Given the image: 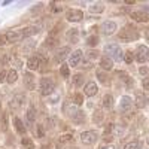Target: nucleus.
I'll use <instances>...</instances> for the list:
<instances>
[{"instance_id": "nucleus-31", "label": "nucleus", "mask_w": 149, "mask_h": 149, "mask_svg": "<svg viewBox=\"0 0 149 149\" xmlns=\"http://www.w3.org/2000/svg\"><path fill=\"white\" fill-rule=\"evenodd\" d=\"M22 102H24V95H22V94H17V95L14 97V100H12V104H14L15 107H18V106L22 104Z\"/></svg>"}, {"instance_id": "nucleus-42", "label": "nucleus", "mask_w": 149, "mask_h": 149, "mask_svg": "<svg viewBox=\"0 0 149 149\" xmlns=\"http://www.w3.org/2000/svg\"><path fill=\"white\" fill-rule=\"evenodd\" d=\"M143 90H146V91H149V78H146V79H143Z\"/></svg>"}, {"instance_id": "nucleus-44", "label": "nucleus", "mask_w": 149, "mask_h": 149, "mask_svg": "<svg viewBox=\"0 0 149 149\" xmlns=\"http://www.w3.org/2000/svg\"><path fill=\"white\" fill-rule=\"evenodd\" d=\"M102 149H115L112 145H107V146H104V148H102Z\"/></svg>"}, {"instance_id": "nucleus-40", "label": "nucleus", "mask_w": 149, "mask_h": 149, "mask_svg": "<svg viewBox=\"0 0 149 149\" xmlns=\"http://www.w3.org/2000/svg\"><path fill=\"white\" fill-rule=\"evenodd\" d=\"M37 136H39V137H43V136H45V133H43V127H42V124H39V125H37Z\"/></svg>"}, {"instance_id": "nucleus-43", "label": "nucleus", "mask_w": 149, "mask_h": 149, "mask_svg": "<svg viewBox=\"0 0 149 149\" xmlns=\"http://www.w3.org/2000/svg\"><path fill=\"white\" fill-rule=\"evenodd\" d=\"M112 130H113V124H109V125L106 127V131H104V133H106V134H110Z\"/></svg>"}, {"instance_id": "nucleus-34", "label": "nucleus", "mask_w": 149, "mask_h": 149, "mask_svg": "<svg viewBox=\"0 0 149 149\" xmlns=\"http://www.w3.org/2000/svg\"><path fill=\"white\" fill-rule=\"evenodd\" d=\"M31 46H34V40H27V42H24V45H22V52H29L30 49H31Z\"/></svg>"}, {"instance_id": "nucleus-1", "label": "nucleus", "mask_w": 149, "mask_h": 149, "mask_svg": "<svg viewBox=\"0 0 149 149\" xmlns=\"http://www.w3.org/2000/svg\"><path fill=\"white\" fill-rule=\"evenodd\" d=\"M118 37H119V40L121 42H134V40H137L139 39V33L136 31L133 27H125V29H122L121 31H119V34H118Z\"/></svg>"}, {"instance_id": "nucleus-22", "label": "nucleus", "mask_w": 149, "mask_h": 149, "mask_svg": "<svg viewBox=\"0 0 149 149\" xmlns=\"http://www.w3.org/2000/svg\"><path fill=\"white\" fill-rule=\"evenodd\" d=\"M72 119H73L74 124H82V122L85 121V113H84L81 109H78V110L72 115Z\"/></svg>"}, {"instance_id": "nucleus-39", "label": "nucleus", "mask_w": 149, "mask_h": 149, "mask_svg": "<svg viewBox=\"0 0 149 149\" xmlns=\"http://www.w3.org/2000/svg\"><path fill=\"white\" fill-rule=\"evenodd\" d=\"M8 43V39H6V34H0V46H5Z\"/></svg>"}, {"instance_id": "nucleus-7", "label": "nucleus", "mask_w": 149, "mask_h": 149, "mask_svg": "<svg viewBox=\"0 0 149 149\" xmlns=\"http://www.w3.org/2000/svg\"><path fill=\"white\" fill-rule=\"evenodd\" d=\"M82 57H84V52L81 51V49H78V51H73L69 57V61H67V64L70 67H78L79 63L82 61Z\"/></svg>"}, {"instance_id": "nucleus-2", "label": "nucleus", "mask_w": 149, "mask_h": 149, "mask_svg": "<svg viewBox=\"0 0 149 149\" xmlns=\"http://www.w3.org/2000/svg\"><path fill=\"white\" fill-rule=\"evenodd\" d=\"M39 88H40V94L46 97V95H49L54 91L55 84H54V81L51 78H42L40 82H39Z\"/></svg>"}, {"instance_id": "nucleus-17", "label": "nucleus", "mask_w": 149, "mask_h": 149, "mask_svg": "<svg viewBox=\"0 0 149 149\" xmlns=\"http://www.w3.org/2000/svg\"><path fill=\"white\" fill-rule=\"evenodd\" d=\"M112 67H113V60H112L110 57H103L100 60V69L107 72V70H112Z\"/></svg>"}, {"instance_id": "nucleus-32", "label": "nucleus", "mask_w": 149, "mask_h": 149, "mask_svg": "<svg viewBox=\"0 0 149 149\" xmlns=\"http://www.w3.org/2000/svg\"><path fill=\"white\" fill-rule=\"evenodd\" d=\"M60 73H61V76H63V78H67L69 76V64L67 63H63V64H61V67H60Z\"/></svg>"}, {"instance_id": "nucleus-21", "label": "nucleus", "mask_w": 149, "mask_h": 149, "mask_svg": "<svg viewBox=\"0 0 149 149\" xmlns=\"http://www.w3.org/2000/svg\"><path fill=\"white\" fill-rule=\"evenodd\" d=\"M103 107L106 110H110L112 107H113V95L112 94H106L103 97Z\"/></svg>"}, {"instance_id": "nucleus-38", "label": "nucleus", "mask_w": 149, "mask_h": 149, "mask_svg": "<svg viewBox=\"0 0 149 149\" xmlns=\"http://www.w3.org/2000/svg\"><path fill=\"white\" fill-rule=\"evenodd\" d=\"M8 63H9V57L8 55H2V57H0V64H2V66H5Z\"/></svg>"}, {"instance_id": "nucleus-28", "label": "nucleus", "mask_w": 149, "mask_h": 149, "mask_svg": "<svg viewBox=\"0 0 149 149\" xmlns=\"http://www.w3.org/2000/svg\"><path fill=\"white\" fill-rule=\"evenodd\" d=\"M84 81H85V76L82 73H76L73 76V79H72V84L74 85V86H81L82 84H84Z\"/></svg>"}, {"instance_id": "nucleus-12", "label": "nucleus", "mask_w": 149, "mask_h": 149, "mask_svg": "<svg viewBox=\"0 0 149 149\" xmlns=\"http://www.w3.org/2000/svg\"><path fill=\"white\" fill-rule=\"evenodd\" d=\"M102 31L106 34V36H110V34H113L116 31V22L115 21H104L102 24Z\"/></svg>"}, {"instance_id": "nucleus-23", "label": "nucleus", "mask_w": 149, "mask_h": 149, "mask_svg": "<svg viewBox=\"0 0 149 149\" xmlns=\"http://www.w3.org/2000/svg\"><path fill=\"white\" fill-rule=\"evenodd\" d=\"M103 119H104V116H103V110H95L94 112V115H93V122L95 124V125H102L103 124Z\"/></svg>"}, {"instance_id": "nucleus-37", "label": "nucleus", "mask_w": 149, "mask_h": 149, "mask_svg": "<svg viewBox=\"0 0 149 149\" xmlns=\"http://www.w3.org/2000/svg\"><path fill=\"white\" fill-rule=\"evenodd\" d=\"M139 73L142 74V76H148V74H149V69L146 66H142V67H139Z\"/></svg>"}, {"instance_id": "nucleus-24", "label": "nucleus", "mask_w": 149, "mask_h": 149, "mask_svg": "<svg viewBox=\"0 0 149 149\" xmlns=\"http://www.w3.org/2000/svg\"><path fill=\"white\" fill-rule=\"evenodd\" d=\"M95 74H97V79L100 81L102 84H104V85H110V79H109V76L106 74V72H103V70H97Z\"/></svg>"}, {"instance_id": "nucleus-35", "label": "nucleus", "mask_w": 149, "mask_h": 149, "mask_svg": "<svg viewBox=\"0 0 149 149\" xmlns=\"http://www.w3.org/2000/svg\"><path fill=\"white\" fill-rule=\"evenodd\" d=\"M124 61H125L127 64H131L133 61H134V55H133V52H127L125 55H124Z\"/></svg>"}, {"instance_id": "nucleus-6", "label": "nucleus", "mask_w": 149, "mask_h": 149, "mask_svg": "<svg viewBox=\"0 0 149 149\" xmlns=\"http://www.w3.org/2000/svg\"><path fill=\"white\" fill-rule=\"evenodd\" d=\"M97 139H98V136H97V133L93 131V130L84 131V133L81 134V142H82L84 145H93V143L97 142Z\"/></svg>"}, {"instance_id": "nucleus-26", "label": "nucleus", "mask_w": 149, "mask_h": 149, "mask_svg": "<svg viewBox=\"0 0 149 149\" xmlns=\"http://www.w3.org/2000/svg\"><path fill=\"white\" fill-rule=\"evenodd\" d=\"M90 10L93 12V14H102V12L104 10V5L102 2H97V3H93L90 6Z\"/></svg>"}, {"instance_id": "nucleus-41", "label": "nucleus", "mask_w": 149, "mask_h": 149, "mask_svg": "<svg viewBox=\"0 0 149 149\" xmlns=\"http://www.w3.org/2000/svg\"><path fill=\"white\" fill-rule=\"evenodd\" d=\"M6 74H8L6 70H0V82H5L6 81Z\"/></svg>"}, {"instance_id": "nucleus-8", "label": "nucleus", "mask_w": 149, "mask_h": 149, "mask_svg": "<svg viewBox=\"0 0 149 149\" xmlns=\"http://www.w3.org/2000/svg\"><path fill=\"white\" fill-rule=\"evenodd\" d=\"M130 17L136 22H146V21H149V14L145 12V10H131Z\"/></svg>"}, {"instance_id": "nucleus-13", "label": "nucleus", "mask_w": 149, "mask_h": 149, "mask_svg": "<svg viewBox=\"0 0 149 149\" xmlns=\"http://www.w3.org/2000/svg\"><path fill=\"white\" fill-rule=\"evenodd\" d=\"M84 93H85V95L86 97H94L97 93H98V86H97V84L95 82H88L85 85V90H84Z\"/></svg>"}, {"instance_id": "nucleus-47", "label": "nucleus", "mask_w": 149, "mask_h": 149, "mask_svg": "<svg viewBox=\"0 0 149 149\" xmlns=\"http://www.w3.org/2000/svg\"><path fill=\"white\" fill-rule=\"evenodd\" d=\"M70 149H78V148H70Z\"/></svg>"}, {"instance_id": "nucleus-5", "label": "nucleus", "mask_w": 149, "mask_h": 149, "mask_svg": "<svg viewBox=\"0 0 149 149\" xmlns=\"http://www.w3.org/2000/svg\"><path fill=\"white\" fill-rule=\"evenodd\" d=\"M84 18V12L81 9H69L66 12V19L70 22H79Z\"/></svg>"}, {"instance_id": "nucleus-14", "label": "nucleus", "mask_w": 149, "mask_h": 149, "mask_svg": "<svg viewBox=\"0 0 149 149\" xmlns=\"http://www.w3.org/2000/svg\"><path fill=\"white\" fill-rule=\"evenodd\" d=\"M39 66H40V57L39 55H33V57H30L29 60H27V67H29V70L31 72H34V70H37L39 69Z\"/></svg>"}, {"instance_id": "nucleus-48", "label": "nucleus", "mask_w": 149, "mask_h": 149, "mask_svg": "<svg viewBox=\"0 0 149 149\" xmlns=\"http://www.w3.org/2000/svg\"><path fill=\"white\" fill-rule=\"evenodd\" d=\"M148 103H149V100H148Z\"/></svg>"}, {"instance_id": "nucleus-45", "label": "nucleus", "mask_w": 149, "mask_h": 149, "mask_svg": "<svg viewBox=\"0 0 149 149\" xmlns=\"http://www.w3.org/2000/svg\"><path fill=\"white\" fill-rule=\"evenodd\" d=\"M146 143L149 145V136H148V137H146Z\"/></svg>"}, {"instance_id": "nucleus-46", "label": "nucleus", "mask_w": 149, "mask_h": 149, "mask_svg": "<svg viewBox=\"0 0 149 149\" xmlns=\"http://www.w3.org/2000/svg\"><path fill=\"white\" fill-rule=\"evenodd\" d=\"M0 107H2V97H0Z\"/></svg>"}, {"instance_id": "nucleus-4", "label": "nucleus", "mask_w": 149, "mask_h": 149, "mask_svg": "<svg viewBox=\"0 0 149 149\" xmlns=\"http://www.w3.org/2000/svg\"><path fill=\"white\" fill-rule=\"evenodd\" d=\"M134 57L139 63H146V61H149V48L145 46V45L137 46V49H136V52H134Z\"/></svg>"}, {"instance_id": "nucleus-27", "label": "nucleus", "mask_w": 149, "mask_h": 149, "mask_svg": "<svg viewBox=\"0 0 149 149\" xmlns=\"http://www.w3.org/2000/svg\"><path fill=\"white\" fill-rule=\"evenodd\" d=\"M100 58V52L97 49H88L86 51V60L88 61H94V60H98Z\"/></svg>"}, {"instance_id": "nucleus-10", "label": "nucleus", "mask_w": 149, "mask_h": 149, "mask_svg": "<svg viewBox=\"0 0 149 149\" xmlns=\"http://www.w3.org/2000/svg\"><path fill=\"white\" fill-rule=\"evenodd\" d=\"M69 52H70V48L69 46H63V48H60L57 54H55V61L60 64H63L64 63V60H69Z\"/></svg>"}, {"instance_id": "nucleus-36", "label": "nucleus", "mask_w": 149, "mask_h": 149, "mask_svg": "<svg viewBox=\"0 0 149 149\" xmlns=\"http://www.w3.org/2000/svg\"><path fill=\"white\" fill-rule=\"evenodd\" d=\"M72 140V134L69 133V134H64V136H61V137H60V143H67V142H70Z\"/></svg>"}, {"instance_id": "nucleus-30", "label": "nucleus", "mask_w": 149, "mask_h": 149, "mask_svg": "<svg viewBox=\"0 0 149 149\" xmlns=\"http://www.w3.org/2000/svg\"><path fill=\"white\" fill-rule=\"evenodd\" d=\"M142 143L139 140H131L128 143H125V146H124V149H140Z\"/></svg>"}, {"instance_id": "nucleus-29", "label": "nucleus", "mask_w": 149, "mask_h": 149, "mask_svg": "<svg viewBox=\"0 0 149 149\" xmlns=\"http://www.w3.org/2000/svg\"><path fill=\"white\" fill-rule=\"evenodd\" d=\"M72 102H73L74 104L81 106V104L84 103V95H82L81 93H74V94L72 95Z\"/></svg>"}, {"instance_id": "nucleus-11", "label": "nucleus", "mask_w": 149, "mask_h": 149, "mask_svg": "<svg viewBox=\"0 0 149 149\" xmlns=\"http://www.w3.org/2000/svg\"><path fill=\"white\" fill-rule=\"evenodd\" d=\"M24 85H26V88L30 90V91L36 90V79H34V74L31 72L24 73Z\"/></svg>"}, {"instance_id": "nucleus-33", "label": "nucleus", "mask_w": 149, "mask_h": 149, "mask_svg": "<svg viewBox=\"0 0 149 149\" xmlns=\"http://www.w3.org/2000/svg\"><path fill=\"white\" fill-rule=\"evenodd\" d=\"M21 143H22V146L26 148V149H33V148H34V143H33V140H31V139H27V137H24Z\"/></svg>"}, {"instance_id": "nucleus-3", "label": "nucleus", "mask_w": 149, "mask_h": 149, "mask_svg": "<svg viewBox=\"0 0 149 149\" xmlns=\"http://www.w3.org/2000/svg\"><path fill=\"white\" fill-rule=\"evenodd\" d=\"M104 51H106V54L110 55V58H113V60H116V61H121V60L124 58V54H122V51H121V48H119L116 43H109V45H106V46H104Z\"/></svg>"}, {"instance_id": "nucleus-16", "label": "nucleus", "mask_w": 149, "mask_h": 149, "mask_svg": "<svg viewBox=\"0 0 149 149\" xmlns=\"http://www.w3.org/2000/svg\"><path fill=\"white\" fill-rule=\"evenodd\" d=\"M57 45H58V39H57V37H54V36H48L46 39H45V42H43V48H46L48 51H51V49L57 48Z\"/></svg>"}, {"instance_id": "nucleus-15", "label": "nucleus", "mask_w": 149, "mask_h": 149, "mask_svg": "<svg viewBox=\"0 0 149 149\" xmlns=\"http://www.w3.org/2000/svg\"><path fill=\"white\" fill-rule=\"evenodd\" d=\"M66 39L69 43H78L79 42V31L76 29H70L66 33Z\"/></svg>"}, {"instance_id": "nucleus-19", "label": "nucleus", "mask_w": 149, "mask_h": 149, "mask_svg": "<svg viewBox=\"0 0 149 149\" xmlns=\"http://www.w3.org/2000/svg\"><path fill=\"white\" fill-rule=\"evenodd\" d=\"M136 107H139V109H142V107H145L146 106V103H148V98H146V95L143 94V93H139L137 95H136Z\"/></svg>"}, {"instance_id": "nucleus-18", "label": "nucleus", "mask_w": 149, "mask_h": 149, "mask_svg": "<svg viewBox=\"0 0 149 149\" xmlns=\"http://www.w3.org/2000/svg\"><path fill=\"white\" fill-rule=\"evenodd\" d=\"M14 127H15V130H17V133H18V134H26V133H27L26 125H24L22 121H21L18 116H15V118H14Z\"/></svg>"}, {"instance_id": "nucleus-9", "label": "nucleus", "mask_w": 149, "mask_h": 149, "mask_svg": "<svg viewBox=\"0 0 149 149\" xmlns=\"http://www.w3.org/2000/svg\"><path fill=\"white\" fill-rule=\"evenodd\" d=\"M131 107H133V100L130 98V95H122L119 102V110L122 113H127V112L131 110Z\"/></svg>"}, {"instance_id": "nucleus-25", "label": "nucleus", "mask_w": 149, "mask_h": 149, "mask_svg": "<svg viewBox=\"0 0 149 149\" xmlns=\"http://www.w3.org/2000/svg\"><path fill=\"white\" fill-rule=\"evenodd\" d=\"M17 79H18V72L15 69H10L8 72V74H6V82L8 84H15Z\"/></svg>"}, {"instance_id": "nucleus-20", "label": "nucleus", "mask_w": 149, "mask_h": 149, "mask_svg": "<svg viewBox=\"0 0 149 149\" xmlns=\"http://www.w3.org/2000/svg\"><path fill=\"white\" fill-rule=\"evenodd\" d=\"M26 119H27V124H29V125H33V122L36 121V109H34L33 106H30V107L27 109Z\"/></svg>"}]
</instances>
